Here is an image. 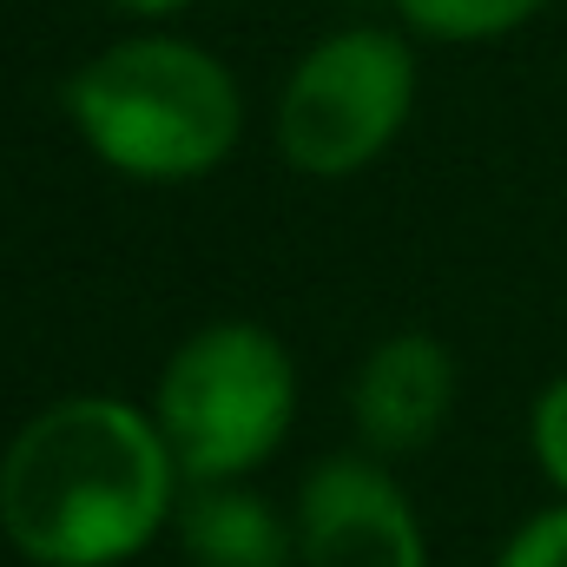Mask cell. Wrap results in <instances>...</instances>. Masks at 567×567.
<instances>
[{"label":"cell","mask_w":567,"mask_h":567,"mask_svg":"<svg viewBox=\"0 0 567 567\" xmlns=\"http://www.w3.org/2000/svg\"><path fill=\"white\" fill-rule=\"evenodd\" d=\"M416 100V60L383 27L317 40L278 100V145L310 178H343L403 133Z\"/></svg>","instance_id":"277c9868"},{"label":"cell","mask_w":567,"mask_h":567,"mask_svg":"<svg viewBox=\"0 0 567 567\" xmlns=\"http://www.w3.org/2000/svg\"><path fill=\"white\" fill-rule=\"evenodd\" d=\"M178 535L192 567H284L290 555L278 515L231 482H198V495L178 508Z\"/></svg>","instance_id":"52a82bcc"},{"label":"cell","mask_w":567,"mask_h":567,"mask_svg":"<svg viewBox=\"0 0 567 567\" xmlns=\"http://www.w3.org/2000/svg\"><path fill=\"white\" fill-rule=\"evenodd\" d=\"M403 20L429 40H495L522 20H535L548 0H396Z\"/></svg>","instance_id":"ba28073f"},{"label":"cell","mask_w":567,"mask_h":567,"mask_svg":"<svg viewBox=\"0 0 567 567\" xmlns=\"http://www.w3.org/2000/svg\"><path fill=\"white\" fill-rule=\"evenodd\" d=\"M535 455H542V468L567 488V377L535 403Z\"/></svg>","instance_id":"30bf717a"},{"label":"cell","mask_w":567,"mask_h":567,"mask_svg":"<svg viewBox=\"0 0 567 567\" xmlns=\"http://www.w3.org/2000/svg\"><path fill=\"white\" fill-rule=\"evenodd\" d=\"M502 567H567V508L542 515V522H528V528L508 542Z\"/></svg>","instance_id":"9c48e42d"},{"label":"cell","mask_w":567,"mask_h":567,"mask_svg":"<svg viewBox=\"0 0 567 567\" xmlns=\"http://www.w3.org/2000/svg\"><path fill=\"white\" fill-rule=\"evenodd\" d=\"M113 7H126V13H178L192 0H113Z\"/></svg>","instance_id":"8fae6325"},{"label":"cell","mask_w":567,"mask_h":567,"mask_svg":"<svg viewBox=\"0 0 567 567\" xmlns=\"http://www.w3.org/2000/svg\"><path fill=\"white\" fill-rule=\"evenodd\" d=\"M80 140L126 178H198L238 145V86L192 40H120L66 80Z\"/></svg>","instance_id":"7a4b0ae2"},{"label":"cell","mask_w":567,"mask_h":567,"mask_svg":"<svg viewBox=\"0 0 567 567\" xmlns=\"http://www.w3.org/2000/svg\"><path fill=\"white\" fill-rule=\"evenodd\" d=\"M290 423V357L251 323L198 330L158 377V435L192 482H231Z\"/></svg>","instance_id":"3957f363"},{"label":"cell","mask_w":567,"mask_h":567,"mask_svg":"<svg viewBox=\"0 0 567 567\" xmlns=\"http://www.w3.org/2000/svg\"><path fill=\"white\" fill-rule=\"evenodd\" d=\"M303 567H423V535L403 488L370 462H323L297 508Z\"/></svg>","instance_id":"5b68a950"},{"label":"cell","mask_w":567,"mask_h":567,"mask_svg":"<svg viewBox=\"0 0 567 567\" xmlns=\"http://www.w3.org/2000/svg\"><path fill=\"white\" fill-rule=\"evenodd\" d=\"M172 442L113 396L40 410L0 462V528L40 567H113L172 508Z\"/></svg>","instance_id":"6da1fadb"},{"label":"cell","mask_w":567,"mask_h":567,"mask_svg":"<svg viewBox=\"0 0 567 567\" xmlns=\"http://www.w3.org/2000/svg\"><path fill=\"white\" fill-rule=\"evenodd\" d=\"M449 416V350L429 337H390L357 377V429L377 455H410Z\"/></svg>","instance_id":"8992f818"}]
</instances>
